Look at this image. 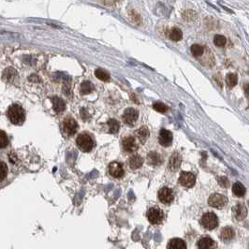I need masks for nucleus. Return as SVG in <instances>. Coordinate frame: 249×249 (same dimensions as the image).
Returning <instances> with one entry per match:
<instances>
[{"instance_id": "1", "label": "nucleus", "mask_w": 249, "mask_h": 249, "mask_svg": "<svg viewBox=\"0 0 249 249\" xmlns=\"http://www.w3.org/2000/svg\"><path fill=\"white\" fill-rule=\"evenodd\" d=\"M10 121L14 124H22L25 120V110L18 104H12L7 112Z\"/></svg>"}, {"instance_id": "2", "label": "nucleus", "mask_w": 249, "mask_h": 249, "mask_svg": "<svg viewBox=\"0 0 249 249\" xmlns=\"http://www.w3.org/2000/svg\"><path fill=\"white\" fill-rule=\"evenodd\" d=\"M76 142H77V145H78L79 149L84 153L90 152L93 149L94 144H95L93 138L87 133L80 134L77 138Z\"/></svg>"}, {"instance_id": "3", "label": "nucleus", "mask_w": 249, "mask_h": 249, "mask_svg": "<svg viewBox=\"0 0 249 249\" xmlns=\"http://www.w3.org/2000/svg\"><path fill=\"white\" fill-rule=\"evenodd\" d=\"M201 223L203 226V228H205L206 229L212 230L218 226V217L216 216V213L209 212L203 215V216L201 217Z\"/></svg>"}, {"instance_id": "4", "label": "nucleus", "mask_w": 249, "mask_h": 249, "mask_svg": "<svg viewBox=\"0 0 249 249\" xmlns=\"http://www.w3.org/2000/svg\"><path fill=\"white\" fill-rule=\"evenodd\" d=\"M147 218L153 225H158L164 220V212L157 207H152L147 212Z\"/></svg>"}, {"instance_id": "5", "label": "nucleus", "mask_w": 249, "mask_h": 249, "mask_svg": "<svg viewBox=\"0 0 249 249\" xmlns=\"http://www.w3.org/2000/svg\"><path fill=\"white\" fill-rule=\"evenodd\" d=\"M228 199L225 197L224 195L222 194H218V193H215L212 194L209 200H208V203L210 206L216 208V209H222L224 208L227 204H228Z\"/></svg>"}, {"instance_id": "6", "label": "nucleus", "mask_w": 249, "mask_h": 249, "mask_svg": "<svg viewBox=\"0 0 249 249\" xmlns=\"http://www.w3.org/2000/svg\"><path fill=\"white\" fill-rule=\"evenodd\" d=\"M139 118V112L133 108H128L124 112L123 121L128 126H133Z\"/></svg>"}, {"instance_id": "7", "label": "nucleus", "mask_w": 249, "mask_h": 249, "mask_svg": "<svg viewBox=\"0 0 249 249\" xmlns=\"http://www.w3.org/2000/svg\"><path fill=\"white\" fill-rule=\"evenodd\" d=\"M174 199L173 192L169 187H162L158 191V200L163 204H170Z\"/></svg>"}, {"instance_id": "8", "label": "nucleus", "mask_w": 249, "mask_h": 249, "mask_svg": "<svg viewBox=\"0 0 249 249\" xmlns=\"http://www.w3.org/2000/svg\"><path fill=\"white\" fill-rule=\"evenodd\" d=\"M179 183L183 186L190 188V187L194 186V185L196 183V176L192 172L183 171L179 177Z\"/></svg>"}, {"instance_id": "9", "label": "nucleus", "mask_w": 249, "mask_h": 249, "mask_svg": "<svg viewBox=\"0 0 249 249\" xmlns=\"http://www.w3.org/2000/svg\"><path fill=\"white\" fill-rule=\"evenodd\" d=\"M63 129H64V132L67 136H72L76 133V131L78 129V124L73 118L68 117L64 120Z\"/></svg>"}, {"instance_id": "10", "label": "nucleus", "mask_w": 249, "mask_h": 249, "mask_svg": "<svg viewBox=\"0 0 249 249\" xmlns=\"http://www.w3.org/2000/svg\"><path fill=\"white\" fill-rule=\"evenodd\" d=\"M172 140H173V136L170 131H169L167 129L160 130L159 136H158V140H159V144L162 146L169 147L172 144Z\"/></svg>"}, {"instance_id": "11", "label": "nucleus", "mask_w": 249, "mask_h": 249, "mask_svg": "<svg viewBox=\"0 0 249 249\" xmlns=\"http://www.w3.org/2000/svg\"><path fill=\"white\" fill-rule=\"evenodd\" d=\"M123 148L128 153H135L138 150V145L134 137H127L123 140Z\"/></svg>"}, {"instance_id": "12", "label": "nucleus", "mask_w": 249, "mask_h": 249, "mask_svg": "<svg viewBox=\"0 0 249 249\" xmlns=\"http://www.w3.org/2000/svg\"><path fill=\"white\" fill-rule=\"evenodd\" d=\"M232 213H233L234 217L237 220L241 221V220H243L246 217L247 209L243 203H237L235 206L232 207Z\"/></svg>"}, {"instance_id": "13", "label": "nucleus", "mask_w": 249, "mask_h": 249, "mask_svg": "<svg viewBox=\"0 0 249 249\" xmlns=\"http://www.w3.org/2000/svg\"><path fill=\"white\" fill-rule=\"evenodd\" d=\"M109 172L114 178H121L124 174V168H123L122 164L119 162H116V161L112 162L109 165Z\"/></svg>"}, {"instance_id": "14", "label": "nucleus", "mask_w": 249, "mask_h": 249, "mask_svg": "<svg viewBox=\"0 0 249 249\" xmlns=\"http://www.w3.org/2000/svg\"><path fill=\"white\" fill-rule=\"evenodd\" d=\"M181 162H182V157L179 155V153L175 152L169 160V169L172 171H176L178 169L180 168L181 166Z\"/></svg>"}, {"instance_id": "15", "label": "nucleus", "mask_w": 249, "mask_h": 249, "mask_svg": "<svg viewBox=\"0 0 249 249\" xmlns=\"http://www.w3.org/2000/svg\"><path fill=\"white\" fill-rule=\"evenodd\" d=\"M147 162L152 166H157L162 162V158L156 152H151L147 155Z\"/></svg>"}, {"instance_id": "16", "label": "nucleus", "mask_w": 249, "mask_h": 249, "mask_svg": "<svg viewBox=\"0 0 249 249\" xmlns=\"http://www.w3.org/2000/svg\"><path fill=\"white\" fill-rule=\"evenodd\" d=\"M167 248H169V249H186V244L183 240L174 238L170 241V243L167 245Z\"/></svg>"}, {"instance_id": "17", "label": "nucleus", "mask_w": 249, "mask_h": 249, "mask_svg": "<svg viewBox=\"0 0 249 249\" xmlns=\"http://www.w3.org/2000/svg\"><path fill=\"white\" fill-rule=\"evenodd\" d=\"M234 237V230L229 228V227H226L221 230L220 233V239L224 242H228L230 241Z\"/></svg>"}, {"instance_id": "18", "label": "nucleus", "mask_w": 249, "mask_h": 249, "mask_svg": "<svg viewBox=\"0 0 249 249\" xmlns=\"http://www.w3.org/2000/svg\"><path fill=\"white\" fill-rule=\"evenodd\" d=\"M137 138L139 139V140L141 142V144H144V142L147 140V139L150 136V132L148 130V128L146 127H141L140 128L137 132H136Z\"/></svg>"}, {"instance_id": "19", "label": "nucleus", "mask_w": 249, "mask_h": 249, "mask_svg": "<svg viewBox=\"0 0 249 249\" xmlns=\"http://www.w3.org/2000/svg\"><path fill=\"white\" fill-rule=\"evenodd\" d=\"M144 164V159L139 155H134L129 158V166L132 169H140Z\"/></svg>"}, {"instance_id": "20", "label": "nucleus", "mask_w": 249, "mask_h": 249, "mask_svg": "<svg viewBox=\"0 0 249 249\" xmlns=\"http://www.w3.org/2000/svg\"><path fill=\"white\" fill-rule=\"evenodd\" d=\"M215 245V241L210 237H203L198 242V247L201 249H208L212 248Z\"/></svg>"}, {"instance_id": "21", "label": "nucleus", "mask_w": 249, "mask_h": 249, "mask_svg": "<svg viewBox=\"0 0 249 249\" xmlns=\"http://www.w3.org/2000/svg\"><path fill=\"white\" fill-rule=\"evenodd\" d=\"M52 104H53V110H55L56 113H61L65 110L66 104H65L64 100L60 98H57V97L53 98Z\"/></svg>"}, {"instance_id": "22", "label": "nucleus", "mask_w": 249, "mask_h": 249, "mask_svg": "<svg viewBox=\"0 0 249 249\" xmlns=\"http://www.w3.org/2000/svg\"><path fill=\"white\" fill-rule=\"evenodd\" d=\"M232 192L235 196H237V197H243V196L245 195V187L243 186V184H241L240 182H237L233 185L232 186Z\"/></svg>"}, {"instance_id": "23", "label": "nucleus", "mask_w": 249, "mask_h": 249, "mask_svg": "<svg viewBox=\"0 0 249 249\" xmlns=\"http://www.w3.org/2000/svg\"><path fill=\"white\" fill-rule=\"evenodd\" d=\"M81 93L82 95H87L89 93H91L94 90V85L92 82H88V81H84L82 84H81Z\"/></svg>"}, {"instance_id": "24", "label": "nucleus", "mask_w": 249, "mask_h": 249, "mask_svg": "<svg viewBox=\"0 0 249 249\" xmlns=\"http://www.w3.org/2000/svg\"><path fill=\"white\" fill-rule=\"evenodd\" d=\"M95 75L97 76V78H98L100 81H103V82H108L110 80V74H109V72H107L106 70H104L102 68L96 69Z\"/></svg>"}, {"instance_id": "25", "label": "nucleus", "mask_w": 249, "mask_h": 249, "mask_svg": "<svg viewBox=\"0 0 249 249\" xmlns=\"http://www.w3.org/2000/svg\"><path fill=\"white\" fill-rule=\"evenodd\" d=\"M183 38V32L179 28H172L170 33V39L173 41H179Z\"/></svg>"}, {"instance_id": "26", "label": "nucleus", "mask_w": 249, "mask_h": 249, "mask_svg": "<svg viewBox=\"0 0 249 249\" xmlns=\"http://www.w3.org/2000/svg\"><path fill=\"white\" fill-rule=\"evenodd\" d=\"M226 82H227V84H228V87H230V88L234 87L237 84V82H238V77H237V75L234 74V73H228L227 75V77H226Z\"/></svg>"}, {"instance_id": "27", "label": "nucleus", "mask_w": 249, "mask_h": 249, "mask_svg": "<svg viewBox=\"0 0 249 249\" xmlns=\"http://www.w3.org/2000/svg\"><path fill=\"white\" fill-rule=\"evenodd\" d=\"M108 126H109V129L111 133H117L120 129V124L117 120L115 119H111L108 121Z\"/></svg>"}, {"instance_id": "28", "label": "nucleus", "mask_w": 249, "mask_h": 249, "mask_svg": "<svg viewBox=\"0 0 249 249\" xmlns=\"http://www.w3.org/2000/svg\"><path fill=\"white\" fill-rule=\"evenodd\" d=\"M203 51H204V49L201 45L194 44L191 46V52H192V55L196 57H199V56H202Z\"/></svg>"}, {"instance_id": "29", "label": "nucleus", "mask_w": 249, "mask_h": 249, "mask_svg": "<svg viewBox=\"0 0 249 249\" xmlns=\"http://www.w3.org/2000/svg\"><path fill=\"white\" fill-rule=\"evenodd\" d=\"M153 108L155 111L161 113H165L168 111V106H166L165 104L161 103V102H155L153 105Z\"/></svg>"}, {"instance_id": "30", "label": "nucleus", "mask_w": 249, "mask_h": 249, "mask_svg": "<svg viewBox=\"0 0 249 249\" xmlns=\"http://www.w3.org/2000/svg\"><path fill=\"white\" fill-rule=\"evenodd\" d=\"M213 42H215V44L218 47H223L226 44L227 40L222 35H216L215 39H213Z\"/></svg>"}, {"instance_id": "31", "label": "nucleus", "mask_w": 249, "mask_h": 249, "mask_svg": "<svg viewBox=\"0 0 249 249\" xmlns=\"http://www.w3.org/2000/svg\"><path fill=\"white\" fill-rule=\"evenodd\" d=\"M8 144H9L8 136L3 130H1L0 131V146H1V148H5L6 146H8Z\"/></svg>"}, {"instance_id": "32", "label": "nucleus", "mask_w": 249, "mask_h": 249, "mask_svg": "<svg viewBox=\"0 0 249 249\" xmlns=\"http://www.w3.org/2000/svg\"><path fill=\"white\" fill-rule=\"evenodd\" d=\"M217 182H218V184L222 186V187H228V186H229V181H228V179L227 177H225V176H220V177H218L217 178Z\"/></svg>"}, {"instance_id": "33", "label": "nucleus", "mask_w": 249, "mask_h": 249, "mask_svg": "<svg viewBox=\"0 0 249 249\" xmlns=\"http://www.w3.org/2000/svg\"><path fill=\"white\" fill-rule=\"evenodd\" d=\"M7 165L4 162H1V181H3L5 179V177L7 176Z\"/></svg>"}, {"instance_id": "34", "label": "nucleus", "mask_w": 249, "mask_h": 249, "mask_svg": "<svg viewBox=\"0 0 249 249\" xmlns=\"http://www.w3.org/2000/svg\"><path fill=\"white\" fill-rule=\"evenodd\" d=\"M243 89H244V92H245L246 96H248V97H249V83H246V84H244V87H243Z\"/></svg>"}, {"instance_id": "35", "label": "nucleus", "mask_w": 249, "mask_h": 249, "mask_svg": "<svg viewBox=\"0 0 249 249\" xmlns=\"http://www.w3.org/2000/svg\"><path fill=\"white\" fill-rule=\"evenodd\" d=\"M113 1V0H102V2L106 3V4H111Z\"/></svg>"}, {"instance_id": "36", "label": "nucleus", "mask_w": 249, "mask_h": 249, "mask_svg": "<svg viewBox=\"0 0 249 249\" xmlns=\"http://www.w3.org/2000/svg\"><path fill=\"white\" fill-rule=\"evenodd\" d=\"M248 206H249V201H248Z\"/></svg>"}]
</instances>
